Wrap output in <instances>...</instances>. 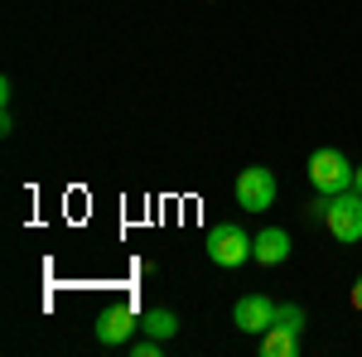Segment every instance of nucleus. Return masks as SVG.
<instances>
[{
  "label": "nucleus",
  "instance_id": "ddd939ff",
  "mask_svg": "<svg viewBox=\"0 0 362 357\" xmlns=\"http://www.w3.org/2000/svg\"><path fill=\"white\" fill-rule=\"evenodd\" d=\"M353 309H358V314H362V275H358V280H353Z\"/></svg>",
  "mask_w": 362,
  "mask_h": 357
},
{
  "label": "nucleus",
  "instance_id": "423d86ee",
  "mask_svg": "<svg viewBox=\"0 0 362 357\" xmlns=\"http://www.w3.org/2000/svg\"><path fill=\"white\" fill-rule=\"evenodd\" d=\"M140 329V319H136V309H126V304H116V309H107V314H97V343L102 348H121L131 333Z\"/></svg>",
  "mask_w": 362,
  "mask_h": 357
},
{
  "label": "nucleus",
  "instance_id": "0eeeda50",
  "mask_svg": "<svg viewBox=\"0 0 362 357\" xmlns=\"http://www.w3.org/2000/svg\"><path fill=\"white\" fill-rule=\"evenodd\" d=\"M290 251H295V242H290L285 227H266V232L251 237V261L256 266H280V261H290Z\"/></svg>",
  "mask_w": 362,
  "mask_h": 357
},
{
  "label": "nucleus",
  "instance_id": "4468645a",
  "mask_svg": "<svg viewBox=\"0 0 362 357\" xmlns=\"http://www.w3.org/2000/svg\"><path fill=\"white\" fill-rule=\"evenodd\" d=\"M353 189H358V193H362V165H358V184H353Z\"/></svg>",
  "mask_w": 362,
  "mask_h": 357
},
{
  "label": "nucleus",
  "instance_id": "9d476101",
  "mask_svg": "<svg viewBox=\"0 0 362 357\" xmlns=\"http://www.w3.org/2000/svg\"><path fill=\"white\" fill-rule=\"evenodd\" d=\"M276 324H280V329L305 333V324H309V319H305V309H300V304H280V309H276Z\"/></svg>",
  "mask_w": 362,
  "mask_h": 357
},
{
  "label": "nucleus",
  "instance_id": "f257e3e1",
  "mask_svg": "<svg viewBox=\"0 0 362 357\" xmlns=\"http://www.w3.org/2000/svg\"><path fill=\"white\" fill-rule=\"evenodd\" d=\"M309 184L314 193H348L358 184V165H348V155L343 150H314L309 155Z\"/></svg>",
  "mask_w": 362,
  "mask_h": 357
},
{
  "label": "nucleus",
  "instance_id": "f03ea898",
  "mask_svg": "<svg viewBox=\"0 0 362 357\" xmlns=\"http://www.w3.org/2000/svg\"><path fill=\"white\" fill-rule=\"evenodd\" d=\"M276 169L266 165H247L242 174H237V208L242 213H266V208H276Z\"/></svg>",
  "mask_w": 362,
  "mask_h": 357
},
{
  "label": "nucleus",
  "instance_id": "39448f33",
  "mask_svg": "<svg viewBox=\"0 0 362 357\" xmlns=\"http://www.w3.org/2000/svg\"><path fill=\"white\" fill-rule=\"evenodd\" d=\"M276 309L280 304L266 300V295H242V300L232 304V324H237L242 333H256V338H261V333L276 324Z\"/></svg>",
  "mask_w": 362,
  "mask_h": 357
},
{
  "label": "nucleus",
  "instance_id": "6e6552de",
  "mask_svg": "<svg viewBox=\"0 0 362 357\" xmlns=\"http://www.w3.org/2000/svg\"><path fill=\"white\" fill-rule=\"evenodd\" d=\"M300 338H305V333L271 324V329L261 333V357H295V353H300Z\"/></svg>",
  "mask_w": 362,
  "mask_h": 357
},
{
  "label": "nucleus",
  "instance_id": "20e7f679",
  "mask_svg": "<svg viewBox=\"0 0 362 357\" xmlns=\"http://www.w3.org/2000/svg\"><path fill=\"white\" fill-rule=\"evenodd\" d=\"M324 227L334 232L338 242H362V193L348 189V193H334L329 198V218Z\"/></svg>",
  "mask_w": 362,
  "mask_h": 357
},
{
  "label": "nucleus",
  "instance_id": "1a4fd4ad",
  "mask_svg": "<svg viewBox=\"0 0 362 357\" xmlns=\"http://www.w3.org/2000/svg\"><path fill=\"white\" fill-rule=\"evenodd\" d=\"M140 329H145V338H160V343H169V338L179 333V314H174V309H145Z\"/></svg>",
  "mask_w": 362,
  "mask_h": 357
},
{
  "label": "nucleus",
  "instance_id": "f8f14e48",
  "mask_svg": "<svg viewBox=\"0 0 362 357\" xmlns=\"http://www.w3.org/2000/svg\"><path fill=\"white\" fill-rule=\"evenodd\" d=\"M305 218H309V222H324V218H329V193H319V198L309 203V208H305Z\"/></svg>",
  "mask_w": 362,
  "mask_h": 357
},
{
  "label": "nucleus",
  "instance_id": "7ed1b4c3",
  "mask_svg": "<svg viewBox=\"0 0 362 357\" xmlns=\"http://www.w3.org/2000/svg\"><path fill=\"white\" fill-rule=\"evenodd\" d=\"M208 261L223 266V271L251 261V232L242 227V222H218V227L208 232Z\"/></svg>",
  "mask_w": 362,
  "mask_h": 357
},
{
  "label": "nucleus",
  "instance_id": "9b49d317",
  "mask_svg": "<svg viewBox=\"0 0 362 357\" xmlns=\"http://www.w3.org/2000/svg\"><path fill=\"white\" fill-rule=\"evenodd\" d=\"M165 353V343L160 338H145V343H131V357H160Z\"/></svg>",
  "mask_w": 362,
  "mask_h": 357
}]
</instances>
